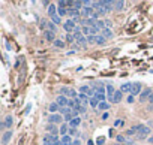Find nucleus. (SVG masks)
Instances as JSON below:
<instances>
[{"mask_svg": "<svg viewBox=\"0 0 153 145\" xmlns=\"http://www.w3.org/2000/svg\"><path fill=\"white\" fill-rule=\"evenodd\" d=\"M123 145H134V142H132V141H128V142H126V144H123Z\"/></svg>", "mask_w": 153, "mask_h": 145, "instance_id": "nucleus-50", "label": "nucleus"}, {"mask_svg": "<svg viewBox=\"0 0 153 145\" xmlns=\"http://www.w3.org/2000/svg\"><path fill=\"white\" fill-rule=\"evenodd\" d=\"M149 133H150V129H149L147 126H143L141 132L138 133V139H146V138L149 136Z\"/></svg>", "mask_w": 153, "mask_h": 145, "instance_id": "nucleus-13", "label": "nucleus"}, {"mask_svg": "<svg viewBox=\"0 0 153 145\" xmlns=\"http://www.w3.org/2000/svg\"><path fill=\"white\" fill-rule=\"evenodd\" d=\"M120 91L131 94V91H132V82H125V84H122V85H120Z\"/></svg>", "mask_w": 153, "mask_h": 145, "instance_id": "nucleus-11", "label": "nucleus"}, {"mask_svg": "<svg viewBox=\"0 0 153 145\" xmlns=\"http://www.w3.org/2000/svg\"><path fill=\"white\" fill-rule=\"evenodd\" d=\"M104 142H105V138H99L98 139V145H102Z\"/></svg>", "mask_w": 153, "mask_h": 145, "instance_id": "nucleus-46", "label": "nucleus"}, {"mask_svg": "<svg viewBox=\"0 0 153 145\" xmlns=\"http://www.w3.org/2000/svg\"><path fill=\"white\" fill-rule=\"evenodd\" d=\"M72 145H81L80 139H74V144H72Z\"/></svg>", "mask_w": 153, "mask_h": 145, "instance_id": "nucleus-47", "label": "nucleus"}, {"mask_svg": "<svg viewBox=\"0 0 153 145\" xmlns=\"http://www.w3.org/2000/svg\"><path fill=\"white\" fill-rule=\"evenodd\" d=\"M56 103H57L60 108H65V106H68V103H69V99L66 97V96H62V94H59V96H57V99H56Z\"/></svg>", "mask_w": 153, "mask_h": 145, "instance_id": "nucleus-3", "label": "nucleus"}, {"mask_svg": "<svg viewBox=\"0 0 153 145\" xmlns=\"http://www.w3.org/2000/svg\"><path fill=\"white\" fill-rule=\"evenodd\" d=\"M59 109H60V106H59L56 102H54V103H50V106H48V111H50L51 114H57Z\"/></svg>", "mask_w": 153, "mask_h": 145, "instance_id": "nucleus-20", "label": "nucleus"}, {"mask_svg": "<svg viewBox=\"0 0 153 145\" xmlns=\"http://www.w3.org/2000/svg\"><path fill=\"white\" fill-rule=\"evenodd\" d=\"M42 144L44 145H54V136L53 135H45V136H44L42 138Z\"/></svg>", "mask_w": 153, "mask_h": 145, "instance_id": "nucleus-9", "label": "nucleus"}, {"mask_svg": "<svg viewBox=\"0 0 153 145\" xmlns=\"http://www.w3.org/2000/svg\"><path fill=\"white\" fill-rule=\"evenodd\" d=\"M105 39L108 38V39H110V38H113V32H111V29H108V27H105L104 30H102V33H101Z\"/></svg>", "mask_w": 153, "mask_h": 145, "instance_id": "nucleus-21", "label": "nucleus"}, {"mask_svg": "<svg viewBox=\"0 0 153 145\" xmlns=\"http://www.w3.org/2000/svg\"><path fill=\"white\" fill-rule=\"evenodd\" d=\"M122 97H123V93H122L120 90H117V91H116V94H114V99H113V103H120Z\"/></svg>", "mask_w": 153, "mask_h": 145, "instance_id": "nucleus-19", "label": "nucleus"}, {"mask_svg": "<svg viewBox=\"0 0 153 145\" xmlns=\"http://www.w3.org/2000/svg\"><path fill=\"white\" fill-rule=\"evenodd\" d=\"M57 15H59V17H65V15H68V9H59V8H57Z\"/></svg>", "mask_w": 153, "mask_h": 145, "instance_id": "nucleus-37", "label": "nucleus"}, {"mask_svg": "<svg viewBox=\"0 0 153 145\" xmlns=\"http://www.w3.org/2000/svg\"><path fill=\"white\" fill-rule=\"evenodd\" d=\"M116 141H117L120 145H123V144H126V142H128V141L125 139V136H123V135H117V136H116Z\"/></svg>", "mask_w": 153, "mask_h": 145, "instance_id": "nucleus-29", "label": "nucleus"}, {"mask_svg": "<svg viewBox=\"0 0 153 145\" xmlns=\"http://www.w3.org/2000/svg\"><path fill=\"white\" fill-rule=\"evenodd\" d=\"M90 90H92V88H89L87 85H81V87H80V94H87Z\"/></svg>", "mask_w": 153, "mask_h": 145, "instance_id": "nucleus-30", "label": "nucleus"}, {"mask_svg": "<svg viewBox=\"0 0 153 145\" xmlns=\"http://www.w3.org/2000/svg\"><path fill=\"white\" fill-rule=\"evenodd\" d=\"M149 109H150V111H153V105H150V106H149Z\"/></svg>", "mask_w": 153, "mask_h": 145, "instance_id": "nucleus-52", "label": "nucleus"}, {"mask_svg": "<svg viewBox=\"0 0 153 145\" xmlns=\"http://www.w3.org/2000/svg\"><path fill=\"white\" fill-rule=\"evenodd\" d=\"M105 88H107V96H108V100H110V102H113V99H114V94H116V90H114V87H113L111 84H108Z\"/></svg>", "mask_w": 153, "mask_h": 145, "instance_id": "nucleus-7", "label": "nucleus"}, {"mask_svg": "<svg viewBox=\"0 0 153 145\" xmlns=\"http://www.w3.org/2000/svg\"><path fill=\"white\" fill-rule=\"evenodd\" d=\"M126 100H128V103H134V100H135V97H134V96H132V94H129Z\"/></svg>", "mask_w": 153, "mask_h": 145, "instance_id": "nucleus-44", "label": "nucleus"}, {"mask_svg": "<svg viewBox=\"0 0 153 145\" xmlns=\"http://www.w3.org/2000/svg\"><path fill=\"white\" fill-rule=\"evenodd\" d=\"M11 138H12V130H6L3 133V138H2V145H8Z\"/></svg>", "mask_w": 153, "mask_h": 145, "instance_id": "nucleus-10", "label": "nucleus"}, {"mask_svg": "<svg viewBox=\"0 0 153 145\" xmlns=\"http://www.w3.org/2000/svg\"><path fill=\"white\" fill-rule=\"evenodd\" d=\"M152 93H153V91H152L150 88H146V90H144V91L140 94V100H141V102H144V100H149V97H150V94H152Z\"/></svg>", "mask_w": 153, "mask_h": 145, "instance_id": "nucleus-12", "label": "nucleus"}, {"mask_svg": "<svg viewBox=\"0 0 153 145\" xmlns=\"http://www.w3.org/2000/svg\"><path fill=\"white\" fill-rule=\"evenodd\" d=\"M123 6H125V2H116L114 3V11H120V9H123Z\"/></svg>", "mask_w": 153, "mask_h": 145, "instance_id": "nucleus-33", "label": "nucleus"}, {"mask_svg": "<svg viewBox=\"0 0 153 145\" xmlns=\"http://www.w3.org/2000/svg\"><path fill=\"white\" fill-rule=\"evenodd\" d=\"M65 121H63V115H60L59 112L57 114H51V115H48V124H63Z\"/></svg>", "mask_w": 153, "mask_h": 145, "instance_id": "nucleus-2", "label": "nucleus"}, {"mask_svg": "<svg viewBox=\"0 0 153 145\" xmlns=\"http://www.w3.org/2000/svg\"><path fill=\"white\" fill-rule=\"evenodd\" d=\"M44 36H45V39L48 42H54L56 40L54 39V32H51V30H45V32H44Z\"/></svg>", "mask_w": 153, "mask_h": 145, "instance_id": "nucleus-18", "label": "nucleus"}, {"mask_svg": "<svg viewBox=\"0 0 153 145\" xmlns=\"http://www.w3.org/2000/svg\"><path fill=\"white\" fill-rule=\"evenodd\" d=\"M95 97H96L99 102H105V94H102V93H96Z\"/></svg>", "mask_w": 153, "mask_h": 145, "instance_id": "nucleus-36", "label": "nucleus"}, {"mask_svg": "<svg viewBox=\"0 0 153 145\" xmlns=\"http://www.w3.org/2000/svg\"><path fill=\"white\" fill-rule=\"evenodd\" d=\"M89 103H90V106H92V108H95V109H96V108H99V103H101V102H99L96 97H92Z\"/></svg>", "mask_w": 153, "mask_h": 145, "instance_id": "nucleus-26", "label": "nucleus"}, {"mask_svg": "<svg viewBox=\"0 0 153 145\" xmlns=\"http://www.w3.org/2000/svg\"><path fill=\"white\" fill-rule=\"evenodd\" d=\"M66 40H68L69 43H74V42H75V38H74L72 35H66Z\"/></svg>", "mask_w": 153, "mask_h": 145, "instance_id": "nucleus-40", "label": "nucleus"}, {"mask_svg": "<svg viewBox=\"0 0 153 145\" xmlns=\"http://www.w3.org/2000/svg\"><path fill=\"white\" fill-rule=\"evenodd\" d=\"M68 15H69L71 18H80V15H81V11H78V9L72 8V9H68Z\"/></svg>", "mask_w": 153, "mask_h": 145, "instance_id": "nucleus-17", "label": "nucleus"}, {"mask_svg": "<svg viewBox=\"0 0 153 145\" xmlns=\"http://www.w3.org/2000/svg\"><path fill=\"white\" fill-rule=\"evenodd\" d=\"M12 123H14L12 115H6L5 120H3V123H2V129H9V127H12Z\"/></svg>", "mask_w": 153, "mask_h": 145, "instance_id": "nucleus-6", "label": "nucleus"}, {"mask_svg": "<svg viewBox=\"0 0 153 145\" xmlns=\"http://www.w3.org/2000/svg\"><path fill=\"white\" fill-rule=\"evenodd\" d=\"M56 29H57V27H56V24H54V22H51V21H48V22H47V30L56 32Z\"/></svg>", "mask_w": 153, "mask_h": 145, "instance_id": "nucleus-32", "label": "nucleus"}, {"mask_svg": "<svg viewBox=\"0 0 153 145\" xmlns=\"http://www.w3.org/2000/svg\"><path fill=\"white\" fill-rule=\"evenodd\" d=\"M108 117H110V114H108V112H104V114H102V117H101V118H102V120H107V118H108Z\"/></svg>", "mask_w": 153, "mask_h": 145, "instance_id": "nucleus-45", "label": "nucleus"}, {"mask_svg": "<svg viewBox=\"0 0 153 145\" xmlns=\"http://www.w3.org/2000/svg\"><path fill=\"white\" fill-rule=\"evenodd\" d=\"M48 15H50V18L54 17V15H57V6L56 5H50L48 6Z\"/></svg>", "mask_w": 153, "mask_h": 145, "instance_id": "nucleus-23", "label": "nucleus"}, {"mask_svg": "<svg viewBox=\"0 0 153 145\" xmlns=\"http://www.w3.org/2000/svg\"><path fill=\"white\" fill-rule=\"evenodd\" d=\"M98 109H101V111H105V112H107L108 109H110V103H108L107 100H105V102H101V103H99V108H98Z\"/></svg>", "mask_w": 153, "mask_h": 145, "instance_id": "nucleus-25", "label": "nucleus"}, {"mask_svg": "<svg viewBox=\"0 0 153 145\" xmlns=\"http://www.w3.org/2000/svg\"><path fill=\"white\" fill-rule=\"evenodd\" d=\"M95 12H96V11H95L92 6H84V8L81 9V15H83V17H86V18H90Z\"/></svg>", "mask_w": 153, "mask_h": 145, "instance_id": "nucleus-4", "label": "nucleus"}, {"mask_svg": "<svg viewBox=\"0 0 153 145\" xmlns=\"http://www.w3.org/2000/svg\"><path fill=\"white\" fill-rule=\"evenodd\" d=\"M47 132L53 136H59L60 135V127H56V124H48L47 126Z\"/></svg>", "mask_w": 153, "mask_h": 145, "instance_id": "nucleus-5", "label": "nucleus"}, {"mask_svg": "<svg viewBox=\"0 0 153 145\" xmlns=\"http://www.w3.org/2000/svg\"><path fill=\"white\" fill-rule=\"evenodd\" d=\"M96 26H98L101 30H104V29L107 27V24H105V21H102V19H98V21H96Z\"/></svg>", "mask_w": 153, "mask_h": 145, "instance_id": "nucleus-34", "label": "nucleus"}, {"mask_svg": "<svg viewBox=\"0 0 153 145\" xmlns=\"http://www.w3.org/2000/svg\"><path fill=\"white\" fill-rule=\"evenodd\" d=\"M80 124H81V118H80V117H77V118H74L72 121L69 123V127H74V129H77Z\"/></svg>", "mask_w": 153, "mask_h": 145, "instance_id": "nucleus-22", "label": "nucleus"}, {"mask_svg": "<svg viewBox=\"0 0 153 145\" xmlns=\"http://www.w3.org/2000/svg\"><path fill=\"white\" fill-rule=\"evenodd\" d=\"M51 22H54V24H60V22H62V17H59V15L51 17Z\"/></svg>", "mask_w": 153, "mask_h": 145, "instance_id": "nucleus-35", "label": "nucleus"}, {"mask_svg": "<svg viewBox=\"0 0 153 145\" xmlns=\"http://www.w3.org/2000/svg\"><path fill=\"white\" fill-rule=\"evenodd\" d=\"M149 142H150V144H153V135H152V136H149Z\"/></svg>", "mask_w": 153, "mask_h": 145, "instance_id": "nucleus-51", "label": "nucleus"}, {"mask_svg": "<svg viewBox=\"0 0 153 145\" xmlns=\"http://www.w3.org/2000/svg\"><path fill=\"white\" fill-rule=\"evenodd\" d=\"M96 43H98V45H105V38H104L102 35H98V36H96Z\"/></svg>", "mask_w": 153, "mask_h": 145, "instance_id": "nucleus-28", "label": "nucleus"}, {"mask_svg": "<svg viewBox=\"0 0 153 145\" xmlns=\"http://www.w3.org/2000/svg\"><path fill=\"white\" fill-rule=\"evenodd\" d=\"M60 142H62V145H72V144H74L72 136H69V135L62 136V138H60Z\"/></svg>", "mask_w": 153, "mask_h": 145, "instance_id": "nucleus-15", "label": "nucleus"}, {"mask_svg": "<svg viewBox=\"0 0 153 145\" xmlns=\"http://www.w3.org/2000/svg\"><path fill=\"white\" fill-rule=\"evenodd\" d=\"M141 129H143V124H138V126H134L132 129H129V130H126V135H135V133H140L141 132Z\"/></svg>", "mask_w": 153, "mask_h": 145, "instance_id": "nucleus-14", "label": "nucleus"}, {"mask_svg": "<svg viewBox=\"0 0 153 145\" xmlns=\"http://www.w3.org/2000/svg\"><path fill=\"white\" fill-rule=\"evenodd\" d=\"M66 6H68V2H65V0H60V2L57 3V8H59V9H68Z\"/></svg>", "mask_w": 153, "mask_h": 145, "instance_id": "nucleus-31", "label": "nucleus"}, {"mask_svg": "<svg viewBox=\"0 0 153 145\" xmlns=\"http://www.w3.org/2000/svg\"><path fill=\"white\" fill-rule=\"evenodd\" d=\"M143 93V87L140 82H134L132 84V91H131V94L132 96H137V94H141Z\"/></svg>", "mask_w": 153, "mask_h": 145, "instance_id": "nucleus-8", "label": "nucleus"}, {"mask_svg": "<svg viewBox=\"0 0 153 145\" xmlns=\"http://www.w3.org/2000/svg\"><path fill=\"white\" fill-rule=\"evenodd\" d=\"M69 124H66V123H63L62 126H60V136H66V135H69Z\"/></svg>", "mask_w": 153, "mask_h": 145, "instance_id": "nucleus-16", "label": "nucleus"}, {"mask_svg": "<svg viewBox=\"0 0 153 145\" xmlns=\"http://www.w3.org/2000/svg\"><path fill=\"white\" fill-rule=\"evenodd\" d=\"M63 29H65V32H66L68 35H72L74 33V30L77 29V22L71 18V19H66L63 22Z\"/></svg>", "mask_w": 153, "mask_h": 145, "instance_id": "nucleus-1", "label": "nucleus"}, {"mask_svg": "<svg viewBox=\"0 0 153 145\" xmlns=\"http://www.w3.org/2000/svg\"><path fill=\"white\" fill-rule=\"evenodd\" d=\"M149 103H152V105H153V93L150 94V97H149Z\"/></svg>", "mask_w": 153, "mask_h": 145, "instance_id": "nucleus-49", "label": "nucleus"}, {"mask_svg": "<svg viewBox=\"0 0 153 145\" xmlns=\"http://www.w3.org/2000/svg\"><path fill=\"white\" fill-rule=\"evenodd\" d=\"M77 43H80V45H84V43H87V38H86V36L80 38V39L77 40Z\"/></svg>", "mask_w": 153, "mask_h": 145, "instance_id": "nucleus-39", "label": "nucleus"}, {"mask_svg": "<svg viewBox=\"0 0 153 145\" xmlns=\"http://www.w3.org/2000/svg\"><path fill=\"white\" fill-rule=\"evenodd\" d=\"M83 35L87 38V36H90V27H87V26H84L83 27Z\"/></svg>", "mask_w": 153, "mask_h": 145, "instance_id": "nucleus-38", "label": "nucleus"}, {"mask_svg": "<svg viewBox=\"0 0 153 145\" xmlns=\"http://www.w3.org/2000/svg\"><path fill=\"white\" fill-rule=\"evenodd\" d=\"M105 24H107V27H108V29H110V27L113 26V24H111V21H108V19L105 21Z\"/></svg>", "mask_w": 153, "mask_h": 145, "instance_id": "nucleus-48", "label": "nucleus"}, {"mask_svg": "<svg viewBox=\"0 0 153 145\" xmlns=\"http://www.w3.org/2000/svg\"><path fill=\"white\" fill-rule=\"evenodd\" d=\"M125 123H123V120H116V123H114V127H120V126H123Z\"/></svg>", "mask_w": 153, "mask_h": 145, "instance_id": "nucleus-42", "label": "nucleus"}, {"mask_svg": "<svg viewBox=\"0 0 153 145\" xmlns=\"http://www.w3.org/2000/svg\"><path fill=\"white\" fill-rule=\"evenodd\" d=\"M77 133H78V132H77V129H74V127H71V129H69V136H77Z\"/></svg>", "mask_w": 153, "mask_h": 145, "instance_id": "nucleus-43", "label": "nucleus"}, {"mask_svg": "<svg viewBox=\"0 0 153 145\" xmlns=\"http://www.w3.org/2000/svg\"><path fill=\"white\" fill-rule=\"evenodd\" d=\"M68 96H69V97H72V99H77L80 94H78V93L74 90V88H69V91H68Z\"/></svg>", "mask_w": 153, "mask_h": 145, "instance_id": "nucleus-27", "label": "nucleus"}, {"mask_svg": "<svg viewBox=\"0 0 153 145\" xmlns=\"http://www.w3.org/2000/svg\"><path fill=\"white\" fill-rule=\"evenodd\" d=\"M53 45H54V48H60V50H62V48H65V46H66V43H65L62 39H56V40L53 42Z\"/></svg>", "mask_w": 153, "mask_h": 145, "instance_id": "nucleus-24", "label": "nucleus"}, {"mask_svg": "<svg viewBox=\"0 0 153 145\" xmlns=\"http://www.w3.org/2000/svg\"><path fill=\"white\" fill-rule=\"evenodd\" d=\"M87 42H89V43H93V42H96V36H87Z\"/></svg>", "mask_w": 153, "mask_h": 145, "instance_id": "nucleus-41", "label": "nucleus"}]
</instances>
